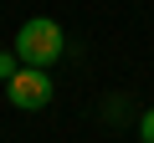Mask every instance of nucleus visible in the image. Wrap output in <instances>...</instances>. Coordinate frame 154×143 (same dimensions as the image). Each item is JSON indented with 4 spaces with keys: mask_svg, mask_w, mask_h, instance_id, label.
I'll return each instance as SVG.
<instances>
[{
    "mask_svg": "<svg viewBox=\"0 0 154 143\" xmlns=\"http://www.w3.org/2000/svg\"><path fill=\"white\" fill-rule=\"evenodd\" d=\"M16 56H21V66H51V61H62V51H67V36H62V26L57 21H46V16H31L21 31H16V46H11Z\"/></svg>",
    "mask_w": 154,
    "mask_h": 143,
    "instance_id": "f257e3e1",
    "label": "nucleus"
},
{
    "mask_svg": "<svg viewBox=\"0 0 154 143\" xmlns=\"http://www.w3.org/2000/svg\"><path fill=\"white\" fill-rule=\"evenodd\" d=\"M5 97H11V107L36 112V107H46V102H51V77H46L41 66H21L16 77L5 82Z\"/></svg>",
    "mask_w": 154,
    "mask_h": 143,
    "instance_id": "f03ea898",
    "label": "nucleus"
},
{
    "mask_svg": "<svg viewBox=\"0 0 154 143\" xmlns=\"http://www.w3.org/2000/svg\"><path fill=\"white\" fill-rule=\"evenodd\" d=\"M139 138H144V143H154V107L139 118Z\"/></svg>",
    "mask_w": 154,
    "mask_h": 143,
    "instance_id": "20e7f679",
    "label": "nucleus"
},
{
    "mask_svg": "<svg viewBox=\"0 0 154 143\" xmlns=\"http://www.w3.org/2000/svg\"><path fill=\"white\" fill-rule=\"evenodd\" d=\"M16 72H21V56L16 51H0V82H11Z\"/></svg>",
    "mask_w": 154,
    "mask_h": 143,
    "instance_id": "7ed1b4c3",
    "label": "nucleus"
}]
</instances>
